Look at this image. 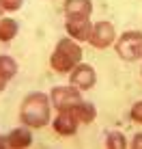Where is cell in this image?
I'll return each mask as SVG.
<instances>
[{"mask_svg":"<svg viewBox=\"0 0 142 149\" xmlns=\"http://www.w3.org/2000/svg\"><path fill=\"white\" fill-rule=\"evenodd\" d=\"M131 119L136 123H142V102H136L134 108H131Z\"/></svg>","mask_w":142,"mask_h":149,"instance_id":"cell-15","label":"cell"},{"mask_svg":"<svg viewBox=\"0 0 142 149\" xmlns=\"http://www.w3.org/2000/svg\"><path fill=\"white\" fill-rule=\"evenodd\" d=\"M2 11H4V4H2V0H0V15H2Z\"/></svg>","mask_w":142,"mask_h":149,"instance_id":"cell-20","label":"cell"},{"mask_svg":"<svg viewBox=\"0 0 142 149\" xmlns=\"http://www.w3.org/2000/svg\"><path fill=\"white\" fill-rule=\"evenodd\" d=\"M80 58H82V50H80L78 43H73L71 39H60L56 50H54L52 58H50V63H52V67L56 71H69L73 69L75 65L80 63Z\"/></svg>","mask_w":142,"mask_h":149,"instance_id":"cell-2","label":"cell"},{"mask_svg":"<svg viewBox=\"0 0 142 149\" xmlns=\"http://www.w3.org/2000/svg\"><path fill=\"white\" fill-rule=\"evenodd\" d=\"M50 102L58 110H71L75 104L82 102V97H80V91L75 86H56L50 95Z\"/></svg>","mask_w":142,"mask_h":149,"instance_id":"cell-4","label":"cell"},{"mask_svg":"<svg viewBox=\"0 0 142 149\" xmlns=\"http://www.w3.org/2000/svg\"><path fill=\"white\" fill-rule=\"evenodd\" d=\"M4 145H7V141H4V138L0 136V147H4Z\"/></svg>","mask_w":142,"mask_h":149,"instance_id":"cell-19","label":"cell"},{"mask_svg":"<svg viewBox=\"0 0 142 149\" xmlns=\"http://www.w3.org/2000/svg\"><path fill=\"white\" fill-rule=\"evenodd\" d=\"M15 71H17V63L11 58V56H0V76H2L4 80L13 78Z\"/></svg>","mask_w":142,"mask_h":149,"instance_id":"cell-13","label":"cell"},{"mask_svg":"<svg viewBox=\"0 0 142 149\" xmlns=\"http://www.w3.org/2000/svg\"><path fill=\"white\" fill-rule=\"evenodd\" d=\"M4 84H7V80H4V78H2V76H0V91H2V89H4Z\"/></svg>","mask_w":142,"mask_h":149,"instance_id":"cell-18","label":"cell"},{"mask_svg":"<svg viewBox=\"0 0 142 149\" xmlns=\"http://www.w3.org/2000/svg\"><path fill=\"white\" fill-rule=\"evenodd\" d=\"M22 121L30 127H43L50 121V100L43 93H30L22 104Z\"/></svg>","mask_w":142,"mask_h":149,"instance_id":"cell-1","label":"cell"},{"mask_svg":"<svg viewBox=\"0 0 142 149\" xmlns=\"http://www.w3.org/2000/svg\"><path fill=\"white\" fill-rule=\"evenodd\" d=\"M30 143H32V134H30V130H26V127H17V130H13L7 136L9 147H28Z\"/></svg>","mask_w":142,"mask_h":149,"instance_id":"cell-11","label":"cell"},{"mask_svg":"<svg viewBox=\"0 0 142 149\" xmlns=\"http://www.w3.org/2000/svg\"><path fill=\"white\" fill-rule=\"evenodd\" d=\"M95 82H97V76H95V69L90 65H78L71 71V86H75L78 91L93 89Z\"/></svg>","mask_w":142,"mask_h":149,"instance_id":"cell-5","label":"cell"},{"mask_svg":"<svg viewBox=\"0 0 142 149\" xmlns=\"http://www.w3.org/2000/svg\"><path fill=\"white\" fill-rule=\"evenodd\" d=\"M116 52L123 61H136L142 56V33H136V30H129V33H123V37L116 43Z\"/></svg>","mask_w":142,"mask_h":149,"instance_id":"cell-3","label":"cell"},{"mask_svg":"<svg viewBox=\"0 0 142 149\" xmlns=\"http://www.w3.org/2000/svg\"><path fill=\"white\" fill-rule=\"evenodd\" d=\"M78 119H75V115L71 110H60V115L54 119V130L58 132V134L63 136H69V134H75V130H78Z\"/></svg>","mask_w":142,"mask_h":149,"instance_id":"cell-8","label":"cell"},{"mask_svg":"<svg viewBox=\"0 0 142 149\" xmlns=\"http://www.w3.org/2000/svg\"><path fill=\"white\" fill-rule=\"evenodd\" d=\"M131 147H134V149H142V134H138V136L134 138V143H131Z\"/></svg>","mask_w":142,"mask_h":149,"instance_id":"cell-17","label":"cell"},{"mask_svg":"<svg viewBox=\"0 0 142 149\" xmlns=\"http://www.w3.org/2000/svg\"><path fill=\"white\" fill-rule=\"evenodd\" d=\"M71 112L75 115V119L82 121V123H93L95 117H97V110H95L93 104H88V102H80V104H75L73 108H71Z\"/></svg>","mask_w":142,"mask_h":149,"instance_id":"cell-10","label":"cell"},{"mask_svg":"<svg viewBox=\"0 0 142 149\" xmlns=\"http://www.w3.org/2000/svg\"><path fill=\"white\" fill-rule=\"evenodd\" d=\"M105 145H108V149H125L127 143H125V136L121 132H110L105 138Z\"/></svg>","mask_w":142,"mask_h":149,"instance_id":"cell-14","label":"cell"},{"mask_svg":"<svg viewBox=\"0 0 142 149\" xmlns=\"http://www.w3.org/2000/svg\"><path fill=\"white\" fill-rule=\"evenodd\" d=\"M17 35V22L15 19H0V41H11Z\"/></svg>","mask_w":142,"mask_h":149,"instance_id":"cell-12","label":"cell"},{"mask_svg":"<svg viewBox=\"0 0 142 149\" xmlns=\"http://www.w3.org/2000/svg\"><path fill=\"white\" fill-rule=\"evenodd\" d=\"M65 28H67V33L71 37L78 39V41H88L90 33H93V26H90L88 17H69Z\"/></svg>","mask_w":142,"mask_h":149,"instance_id":"cell-7","label":"cell"},{"mask_svg":"<svg viewBox=\"0 0 142 149\" xmlns=\"http://www.w3.org/2000/svg\"><path fill=\"white\" fill-rule=\"evenodd\" d=\"M65 11H67L69 17H88L90 11H93V2L90 0H67Z\"/></svg>","mask_w":142,"mask_h":149,"instance_id":"cell-9","label":"cell"},{"mask_svg":"<svg viewBox=\"0 0 142 149\" xmlns=\"http://www.w3.org/2000/svg\"><path fill=\"white\" fill-rule=\"evenodd\" d=\"M114 26L110 22H99L93 26V33H90V43L95 45V48H108L110 43L114 41Z\"/></svg>","mask_w":142,"mask_h":149,"instance_id":"cell-6","label":"cell"},{"mask_svg":"<svg viewBox=\"0 0 142 149\" xmlns=\"http://www.w3.org/2000/svg\"><path fill=\"white\" fill-rule=\"evenodd\" d=\"M22 2L24 0H2V4H4L7 11H17V9L22 7Z\"/></svg>","mask_w":142,"mask_h":149,"instance_id":"cell-16","label":"cell"}]
</instances>
